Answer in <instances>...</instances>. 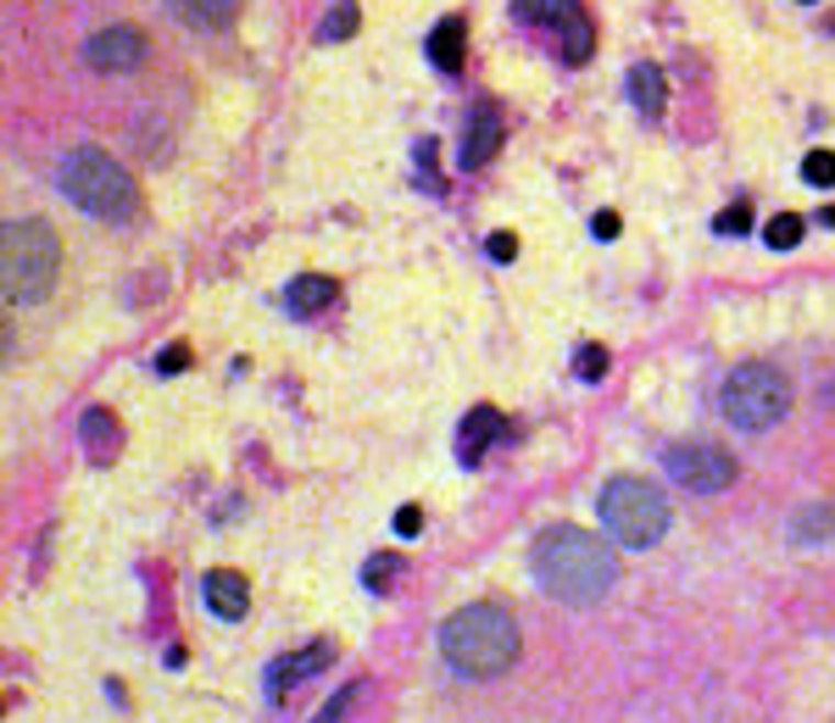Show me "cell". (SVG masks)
I'll return each mask as SVG.
<instances>
[{
  "label": "cell",
  "instance_id": "obj_1",
  "mask_svg": "<svg viewBox=\"0 0 835 723\" xmlns=\"http://www.w3.org/2000/svg\"><path fill=\"white\" fill-rule=\"evenodd\" d=\"M535 579L546 596L568 601V607H597L608 601V590L619 585V552L608 546L602 534L591 529H574V523H557L535 540Z\"/></svg>",
  "mask_w": 835,
  "mask_h": 723
},
{
  "label": "cell",
  "instance_id": "obj_2",
  "mask_svg": "<svg viewBox=\"0 0 835 723\" xmlns=\"http://www.w3.org/2000/svg\"><path fill=\"white\" fill-rule=\"evenodd\" d=\"M519 618L501 601H468L441 623V657L468 679H501L519 663Z\"/></svg>",
  "mask_w": 835,
  "mask_h": 723
},
{
  "label": "cell",
  "instance_id": "obj_3",
  "mask_svg": "<svg viewBox=\"0 0 835 723\" xmlns=\"http://www.w3.org/2000/svg\"><path fill=\"white\" fill-rule=\"evenodd\" d=\"M62 196L78 207V212H90L101 223H129L140 212V190H134V178L123 162H112L107 151L96 145H84L62 162Z\"/></svg>",
  "mask_w": 835,
  "mask_h": 723
},
{
  "label": "cell",
  "instance_id": "obj_4",
  "mask_svg": "<svg viewBox=\"0 0 835 723\" xmlns=\"http://www.w3.org/2000/svg\"><path fill=\"white\" fill-rule=\"evenodd\" d=\"M0 274H7V301L12 307H34L51 296L56 274H62V240L51 223L29 218V223H7L0 240Z\"/></svg>",
  "mask_w": 835,
  "mask_h": 723
},
{
  "label": "cell",
  "instance_id": "obj_5",
  "mask_svg": "<svg viewBox=\"0 0 835 723\" xmlns=\"http://www.w3.org/2000/svg\"><path fill=\"white\" fill-rule=\"evenodd\" d=\"M597 512H602V529L619 540V546H635V552L657 546L668 534V496L657 485L635 479V474L608 479L602 496H597Z\"/></svg>",
  "mask_w": 835,
  "mask_h": 723
},
{
  "label": "cell",
  "instance_id": "obj_6",
  "mask_svg": "<svg viewBox=\"0 0 835 723\" xmlns=\"http://www.w3.org/2000/svg\"><path fill=\"white\" fill-rule=\"evenodd\" d=\"M719 412L746 429V434H764L791 412V379L775 368V362H746L719 385Z\"/></svg>",
  "mask_w": 835,
  "mask_h": 723
},
{
  "label": "cell",
  "instance_id": "obj_7",
  "mask_svg": "<svg viewBox=\"0 0 835 723\" xmlns=\"http://www.w3.org/2000/svg\"><path fill=\"white\" fill-rule=\"evenodd\" d=\"M663 463H668V479L686 485L691 496H719L735 485V457L719 445H675Z\"/></svg>",
  "mask_w": 835,
  "mask_h": 723
},
{
  "label": "cell",
  "instance_id": "obj_8",
  "mask_svg": "<svg viewBox=\"0 0 835 723\" xmlns=\"http://www.w3.org/2000/svg\"><path fill=\"white\" fill-rule=\"evenodd\" d=\"M84 62L96 73H134V67H145V34L134 23H112L84 40Z\"/></svg>",
  "mask_w": 835,
  "mask_h": 723
},
{
  "label": "cell",
  "instance_id": "obj_9",
  "mask_svg": "<svg viewBox=\"0 0 835 723\" xmlns=\"http://www.w3.org/2000/svg\"><path fill=\"white\" fill-rule=\"evenodd\" d=\"M334 663V641H312V646H301V652H290V657H279L274 668H268V696L274 701H285L290 690H301L312 674H323Z\"/></svg>",
  "mask_w": 835,
  "mask_h": 723
},
{
  "label": "cell",
  "instance_id": "obj_10",
  "mask_svg": "<svg viewBox=\"0 0 835 723\" xmlns=\"http://www.w3.org/2000/svg\"><path fill=\"white\" fill-rule=\"evenodd\" d=\"M501 140H508V129H501V112H496V101H479L474 112H468V129H463V167H485L496 151H501Z\"/></svg>",
  "mask_w": 835,
  "mask_h": 723
},
{
  "label": "cell",
  "instance_id": "obj_11",
  "mask_svg": "<svg viewBox=\"0 0 835 723\" xmlns=\"http://www.w3.org/2000/svg\"><path fill=\"white\" fill-rule=\"evenodd\" d=\"M501 434H508V418H501L496 407H474V412L463 418V429H457V463L474 468L485 451H490V440H501Z\"/></svg>",
  "mask_w": 835,
  "mask_h": 723
},
{
  "label": "cell",
  "instance_id": "obj_12",
  "mask_svg": "<svg viewBox=\"0 0 835 723\" xmlns=\"http://www.w3.org/2000/svg\"><path fill=\"white\" fill-rule=\"evenodd\" d=\"M201 596H207L212 618H223V623L245 618V607H250V590H245V579H240L234 568H212V574L201 579Z\"/></svg>",
  "mask_w": 835,
  "mask_h": 723
},
{
  "label": "cell",
  "instance_id": "obj_13",
  "mask_svg": "<svg viewBox=\"0 0 835 723\" xmlns=\"http://www.w3.org/2000/svg\"><path fill=\"white\" fill-rule=\"evenodd\" d=\"M624 84H630V107H635L641 118H663V107H668V78H663L657 62H635Z\"/></svg>",
  "mask_w": 835,
  "mask_h": 723
},
{
  "label": "cell",
  "instance_id": "obj_14",
  "mask_svg": "<svg viewBox=\"0 0 835 723\" xmlns=\"http://www.w3.org/2000/svg\"><path fill=\"white\" fill-rule=\"evenodd\" d=\"M78 440H84V451H90L96 463H112L118 445H123V429H118V418H112L107 407H90V412L78 418Z\"/></svg>",
  "mask_w": 835,
  "mask_h": 723
},
{
  "label": "cell",
  "instance_id": "obj_15",
  "mask_svg": "<svg viewBox=\"0 0 835 723\" xmlns=\"http://www.w3.org/2000/svg\"><path fill=\"white\" fill-rule=\"evenodd\" d=\"M430 62L441 67V73H463V51H468V23L463 18H441L435 29H430Z\"/></svg>",
  "mask_w": 835,
  "mask_h": 723
},
{
  "label": "cell",
  "instance_id": "obj_16",
  "mask_svg": "<svg viewBox=\"0 0 835 723\" xmlns=\"http://www.w3.org/2000/svg\"><path fill=\"white\" fill-rule=\"evenodd\" d=\"M167 12H174L185 29H229L234 12H240V0H167Z\"/></svg>",
  "mask_w": 835,
  "mask_h": 723
},
{
  "label": "cell",
  "instance_id": "obj_17",
  "mask_svg": "<svg viewBox=\"0 0 835 723\" xmlns=\"http://www.w3.org/2000/svg\"><path fill=\"white\" fill-rule=\"evenodd\" d=\"M334 296H341V285H334L329 274H301V279H290V312H296V318H312V312L334 307Z\"/></svg>",
  "mask_w": 835,
  "mask_h": 723
},
{
  "label": "cell",
  "instance_id": "obj_18",
  "mask_svg": "<svg viewBox=\"0 0 835 723\" xmlns=\"http://www.w3.org/2000/svg\"><path fill=\"white\" fill-rule=\"evenodd\" d=\"M791 540L797 546H819V540H835V501H808L791 518Z\"/></svg>",
  "mask_w": 835,
  "mask_h": 723
},
{
  "label": "cell",
  "instance_id": "obj_19",
  "mask_svg": "<svg viewBox=\"0 0 835 723\" xmlns=\"http://www.w3.org/2000/svg\"><path fill=\"white\" fill-rule=\"evenodd\" d=\"M802 178L813 190H835V151H808L802 156Z\"/></svg>",
  "mask_w": 835,
  "mask_h": 723
},
{
  "label": "cell",
  "instance_id": "obj_20",
  "mask_svg": "<svg viewBox=\"0 0 835 723\" xmlns=\"http://www.w3.org/2000/svg\"><path fill=\"white\" fill-rule=\"evenodd\" d=\"M802 229H808V223H802L797 212H780V218L764 229V240H769L775 251H791V245H802Z\"/></svg>",
  "mask_w": 835,
  "mask_h": 723
},
{
  "label": "cell",
  "instance_id": "obj_21",
  "mask_svg": "<svg viewBox=\"0 0 835 723\" xmlns=\"http://www.w3.org/2000/svg\"><path fill=\"white\" fill-rule=\"evenodd\" d=\"M574 374H579L584 385H597V379L608 374V351H602V345H579V351H574Z\"/></svg>",
  "mask_w": 835,
  "mask_h": 723
},
{
  "label": "cell",
  "instance_id": "obj_22",
  "mask_svg": "<svg viewBox=\"0 0 835 723\" xmlns=\"http://www.w3.org/2000/svg\"><path fill=\"white\" fill-rule=\"evenodd\" d=\"M401 574V557L396 552H385V557H368V568H363V585L368 590H390V579Z\"/></svg>",
  "mask_w": 835,
  "mask_h": 723
},
{
  "label": "cell",
  "instance_id": "obj_23",
  "mask_svg": "<svg viewBox=\"0 0 835 723\" xmlns=\"http://www.w3.org/2000/svg\"><path fill=\"white\" fill-rule=\"evenodd\" d=\"M363 696H368V685H346V690L334 696V701H323V712H318L312 723H341V718H346V712H352V707H357Z\"/></svg>",
  "mask_w": 835,
  "mask_h": 723
},
{
  "label": "cell",
  "instance_id": "obj_24",
  "mask_svg": "<svg viewBox=\"0 0 835 723\" xmlns=\"http://www.w3.org/2000/svg\"><path fill=\"white\" fill-rule=\"evenodd\" d=\"M318 34H323V40H346V34H357V7H341Z\"/></svg>",
  "mask_w": 835,
  "mask_h": 723
},
{
  "label": "cell",
  "instance_id": "obj_25",
  "mask_svg": "<svg viewBox=\"0 0 835 723\" xmlns=\"http://www.w3.org/2000/svg\"><path fill=\"white\" fill-rule=\"evenodd\" d=\"M746 223H752V207H746V201H735V207H724V212H719V223H713V229H719V234H746Z\"/></svg>",
  "mask_w": 835,
  "mask_h": 723
},
{
  "label": "cell",
  "instance_id": "obj_26",
  "mask_svg": "<svg viewBox=\"0 0 835 723\" xmlns=\"http://www.w3.org/2000/svg\"><path fill=\"white\" fill-rule=\"evenodd\" d=\"M185 362H190L185 345H167V351L156 356V374H185Z\"/></svg>",
  "mask_w": 835,
  "mask_h": 723
},
{
  "label": "cell",
  "instance_id": "obj_27",
  "mask_svg": "<svg viewBox=\"0 0 835 723\" xmlns=\"http://www.w3.org/2000/svg\"><path fill=\"white\" fill-rule=\"evenodd\" d=\"M485 251H490L496 262H513V256H519V240H513V234H490V245H485Z\"/></svg>",
  "mask_w": 835,
  "mask_h": 723
},
{
  "label": "cell",
  "instance_id": "obj_28",
  "mask_svg": "<svg viewBox=\"0 0 835 723\" xmlns=\"http://www.w3.org/2000/svg\"><path fill=\"white\" fill-rule=\"evenodd\" d=\"M591 234H597V240H619V212H597V218H591Z\"/></svg>",
  "mask_w": 835,
  "mask_h": 723
},
{
  "label": "cell",
  "instance_id": "obj_29",
  "mask_svg": "<svg viewBox=\"0 0 835 723\" xmlns=\"http://www.w3.org/2000/svg\"><path fill=\"white\" fill-rule=\"evenodd\" d=\"M417 529H424V512H417V507H401V512H396V534H417Z\"/></svg>",
  "mask_w": 835,
  "mask_h": 723
}]
</instances>
